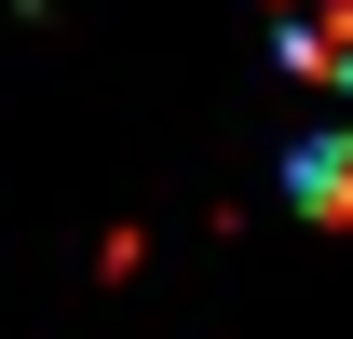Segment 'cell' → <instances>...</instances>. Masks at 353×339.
Segmentation results:
<instances>
[{
    "mask_svg": "<svg viewBox=\"0 0 353 339\" xmlns=\"http://www.w3.org/2000/svg\"><path fill=\"white\" fill-rule=\"evenodd\" d=\"M285 190H299L312 217H353V136H312L299 163H285Z\"/></svg>",
    "mask_w": 353,
    "mask_h": 339,
    "instance_id": "7a4b0ae2",
    "label": "cell"
},
{
    "mask_svg": "<svg viewBox=\"0 0 353 339\" xmlns=\"http://www.w3.org/2000/svg\"><path fill=\"white\" fill-rule=\"evenodd\" d=\"M272 54H285L299 82L353 95V0H272Z\"/></svg>",
    "mask_w": 353,
    "mask_h": 339,
    "instance_id": "6da1fadb",
    "label": "cell"
}]
</instances>
